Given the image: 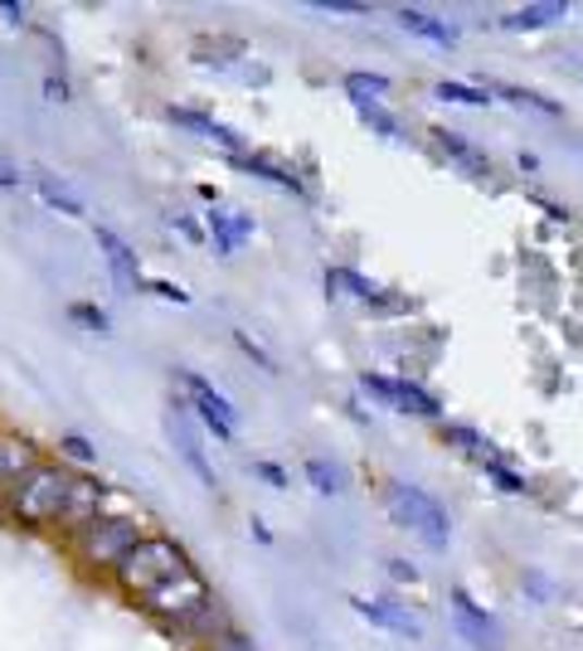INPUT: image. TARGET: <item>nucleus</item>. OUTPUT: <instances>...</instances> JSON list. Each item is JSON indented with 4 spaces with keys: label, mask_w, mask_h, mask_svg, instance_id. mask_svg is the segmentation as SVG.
Wrapping results in <instances>:
<instances>
[{
    "label": "nucleus",
    "mask_w": 583,
    "mask_h": 651,
    "mask_svg": "<svg viewBox=\"0 0 583 651\" xmlns=\"http://www.w3.org/2000/svg\"><path fill=\"white\" fill-rule=\"evenodd\" d=\"M59 447H64V457H73V462H92V457H98V447H92L88 438H78V433H69Z\"/></svg>",
    "instance_id": "c756f323"
},
{
    "label": "nucleus",
    "mask_w": 583,
    "mask_h": 651,
    "mask_svg": "<svg viewBox=\"0 0 583 651\" xmlns=\"http://www.w3.org/2000/svg\"><path fill=\"white\" fill-rule=\"evenodd\" d=\"M234 165L263 175L268 185H277V191H287V195H307V181L297 175V165L277 161V156H268V151H244V156H234Z\"/></svg>",
    "instance_id": "4468645a"
},
{
    "label": "nucleus",
    "mask_w": 583,
    "mask_h": 651,
    "mask_svg": "<svg viewBox=\"0 0 583 651\" xmlns=\"http://www.w3.org/2000/svg\"><path fill=\"white\" fill-rule=\"evenodd\" d=\"M165 118L175 122V127H185V132H195L200 142H214V146H224L228 156H244V136H238L234 127H224L219 118H210V112H195V108H165Z\"/></svg>",
    "instance_id": "1a4fd4ad"
},
{
    "label": "nucleus",
    "mask_w": 583,
    "mask_h": 651,
    "mask_svg": "<svg viewBox=\"0 0 583 651\" xmlns=\"http://www.w3.org/2000/svg\"><path fill=\"white\" fill-rule=\"evenodd\" d=\"M253 471H258V477H263V481H268V487H277V491H287V471H283V467H277V462H253Z\"/></svg>",
    "instance_id": "7c9ffc66"
},
{
    "label": "nucleus",
    "mask_w": 583,
    "mask_h": 651,
    "mask_svg": "<svg viewBox=\"0 0 583 651\" xmlns=\"http://www.w3.org/2000/svg\"><path fill=\"white\" fill-rule=\"evenodd\" d=\"M389 574H394V579H404V584L419 579V569H413V564H404V560H389Z\"/></svg>",
    "instance_id": "e433bc0d"
},
{
    "label": "nucleus",
    "mask_w": 583,
    "mask_h": 651,
    "mask_svg": "<svg viewBox=\"0 0 583 651\" xmlns=\"http://www.w3.org/2000/svg\"><path fill=\"white\" fill-rule=\"evenodd\" d=\"M384 506H389V516L404 525V530H413L423 544H433V550H443L447 540H452V520H447V511L437 506L423 487H409V481H384Z\"/></svg>",
    "instance_id": "20e7f679"
},
{
    "label": "nucleus",
    "mask_w": 583,
    "mask_h": 651,
    "mask_svg": "<svg viewBox=\"0 0 583 651\" xmlns=\"http://www.w3.org/2000/svg\"><path fill=\"white\" fill-rule=\"evenodd\" d=\"M433 142H437V151L447 156V161H457L462 171H472V175H492V161H486L482 151H476L472 142H467L462 132H447V127H437L433 132Z\"/></svg>",
    "instance_id": "a211bd4d"
},
{
    "label": "nucleus",
    "mask_w": 583,
    "mask_h": 651,
    "mask_svg": "<svg viewBox=\"0 0 583 651\" xmlns=\"http://www.w3.org/2000/svg\"><path fill=\"white\" fill-rule=\"evenodd\" d=\"M185 569H190V560H185L181 544L165 540V535H146L137 550L112 569V584H117V593H127L132 603H141V598H151L156 588L171 584L175 574H185Z\"/></svg>",
    "instance_id": "f03ea898"
},
{
    "label": "nucleus",
    "mask_w": 583,
    "mask_h": 651,
    "mask_svg": "<svg viewBox=\"0 0 583 651\" xmlns=\"http://www.w3.org/2000/svg\"><path fill=\"white\" fill-rule=\"evenodd\" d=\"M394 20H399V25L409 29V35L429 39V45H443V49H452V45H457V25H447V20L429 15V10H413V5H404Z\"/></svg>",
    "instance_id": "f3484780"
},
{
    "label": "nucleus",
    "mask_w": 583,
    "mask_h": 651,
    "mask_svg": "<svg viewBox=\"0 0 583 651\" xmlns=\"http://www.w3.org/2000/svg\"><path fill=\"white\" fill-rule=\"evenodd\" d=\"M234 345H238V351L248 355V360H258V370L277 374V360H273V355H268L263 345H258V341H253V335H248V331H234Z\"/></svg>",
    "instance_id": "bb28decb"
},
{
    "label": "nucleus",
    "mask_w": 583,
    "mask_h": 651,
    "mask_svg": "<svg viewBox=\"0 0 583 651\" xmlns=\"http://www.w3.org/2000/svg\"><path fill=\"white\" fill-rule=\"evenodd\" d=\"M146 292H151V297H161V302H175V307H190V292H185L181 282H165V278H151V282H146Z\"/></svg>",
    "instance_id": "c85d7f7f"
},
{
    "label": "nucleus",
    "mask_w": 583,
    "mask_h": 651,
    "mask_svg": "<svg viewBox=\"0 0 583 651\" xmlns=\"http://www.w3.org/2000/svg\"><path fill=\"white\" fill-rule=\"evenodd\" d=\"M165 224H171V229H181L185 238H200V224H190V219H185V214H165Z\"/></svg>",
    "instance_id": "c9c22d12"
},
{
    "label": "nucleus",
    "mask_w": 583,
    "mask_h": 651,
    "mask_svg": "<svg viewBox=\"0 0 583 651\" xmlns=\"http://www.w3.org/2000/svg\"><path fill=\"white\" fill-rule=\"evenodd\" d=\"M321 15H364V5H350V0H317Z\"/></svg>",
    "instance_id": "2f4dec72"
},
{
    "label": "nucleus",
    "mask_w": 583,
    "mask_h": 651,
    "mask_svg": "<svg viewBox=\"0 0 583 651\" xmlns=\"http://www.w3.org/2000/svg\"><path fill=\"white\" fill-rule=\"evenodd\" d=\"M45 93H49V102H69V83H64V78H54V73L45 78Z\"/></svg>",
    "instance_id": "72a5a7b5"
},
{
    "label": "nucleus",
    "mask_w": 583,
    "mask_h": 651,
    "mask_svg": "<svg viewBox=\"0 0 583 651\" xmlns=\"http://www.w3.org/2000/svg\"><path fill=\"white\" fill-rule=\"evenodd\" d=\"M181 384H185V394H190V408L200 414V423L210 428L214 438H224V443H234V433H238V408L228 404L224 394L214 390L210 380H200L195 370H181Z\"/></svg>",
    "instance_id": "39448f33"
},
{
    "label": "nucleus",
    "mask_w": 583,
    "mask_h": 651,
    "mask_svg": "<svg viewBox=\"0 0 583 651\" xmlns=\"http://www.w3.org/2000/svg\"><path fill=\"white\" fill-rule=\"evenodd\" d=\"M346 93L350 102H380L389 93V78L384 73H346Z\"/></svg>",
    "instance_id": "412c9836"
},
{
    "label": "nucleus",
    "mask_w": 583,
    "mask_h": 651,
    "mask_svg": "<svg viewBox=\"0 0 583 651\" xmlns=\"http://www.w3.org/2000/svg\"><path fill=\"white\" fill-rule=\"evenodd\" d=\"M433 98H443V102H462V108H486V88H472V83H452V78H443V83H433Z\"/></svg>",
    "instance_id": "4be33fe9"
},
{
    "label": "nucleus",
    "mask_w": 583,
    "mask_h": 651,
    "mask_svg": "<svg viewBox=\"0 0 583 651\" xmlns=\"http://www.w3.org/2000/svg\"><path fill=\"white\" fill-rule=\"evenodd\" d=\"M326 287L346 292V297H356V302H364V307H374V311H404L399 297H389L380 282H364L360 272H350V268H331L326 272Z\"/></svg>",
    "instance_id": "ddd939ff"
},
{
    "label": "nucleus",
    "mask_w": 583,
    "mask_h": 651,
    "mask_svg": "<svg viewBox=\"0 0 583 651\" xmlns=\"http://www.w3.org/2000/svg\"><path fill=\"white\" fill-rule=\"evenodd\" d=\"M69 317H73V321H83V326H88V331H98V335H108V331H112L108 311H102V307H92V302H73V307H69Z\"/></svg>",
    "instance_id": "393cba45"
},
{
    "label": "nucleus",
    "mask_w": 583,
    "mask_h": 651,
    "mask_svg": "<svg viewBox=\"0 0 583 651\" xmlns=\"http://www.w3.org/2000/svg\"><path fill=\"white\" fill-rule=\"evenodd\" d=\"M39 462H45V457H39V447L29 443V438L0 433V496H5L10 487H20V481H25Z\"/></svg>",
    "instance_id": "9d476101"
},
{
    "label": "nucleus",
    "mask_w": 583,
    "mask_h": 651,
    "mask_svg": "<svg viewBox=\"0 0 583 651\" xmlns=\"http://www.w3.org/2000/svg\"><path fill=\"white\" fill-rule=\"evenodd\" d=\"M360 390L364 394H374V398H384L389 408H399V414H423V418H437L443 408H437V398L429 390H419V384H409V380H384V374H370L364 370L360 374Z\"/></svg>",
    "instance_id": "0eeeda50"
},
{
    "label": "nucleus",
    "mask_w": 583,
    "mask_h": 651,
    "mask_svg": "<svg viewBox=\"0 0 583 651\" xmlns=\"http://www.w3.org/2000/svg\"><path fill=\"white\" fill-rule=\"evenodd\" d=\"M73 491V471L64 462H39L20 487L5 491V516L15 525H29V530H59Z\"/></svg>",
    "instance_id": "f257e3e1"
},
{
    "label": "nucleus",
    "mask_w": 583,
    "mask_h": 651,
    "mask_svg": "<svg viewBox=\"0 0 583 651\" xmlns=\"http://www.w3.org/2000/svg\"><path fill=\"white\" fill-rule=\"evenodd\" d=\"M356 112H360V122H364V127H374L380 136H389V142H399V136H404L399 118H394V112H384L380 102H356Z\"/></svg>",
    "instance_id": "5701e85b"
},
{
    "label": "nucleus",
    "mask_w": 583,
    "mask_h": 651,
    "mask_svg": "<svg viewBox=\"0 0 583 651\" xmlns=\"http://www.w3.org/2000/svg\"><path fill=\"white\" fill-rule=\"evenodd\" d=\"M29 181H35V191H39V199H45L49 209H59V214H69V219H83V214H88V209H83V199L73 195L64 181H54L49 171H35Z\"/></svg>",
    "instance_id": "6ab92c4d"
},
{
    "label": "nucleus",
    "mask_w": 583,
    "mask_h": 651,
    "mask_svg": "<svg viewBox=\"0 0 583 651\" xmlns=\"http://www.w3.org/2000/svg\"><path fill=\"white\" fill-rule=\"evenodd\" d=\"M253 540H258V544H273V530H268L263 520H253Z\"/></svg>",
    "instance_id": "58836bf2"
},
{
    "label": "nucleus",
    "mask_w": 583,
    "mask_h": 651,
    "mask_svg": "<svg viewBox=\"0 0 583 651\" xmlns=\"http://www.w3.org/2000/svg\"><path fill=\"white\" fill-rule=\"evenodd\" d=\"M350 607H356L360 617H370L374 627H389V632H404V637H419V617L409 613V607L399 603H384V598H350Z\"/></svg>",
    "instance_id": "2eb2a0df"
},
{
    "label": "nucleus",
    "mask_w": 583,
    "mask_h": 651,
    "mask_svg": "<svg viewBox=\"0 0 583 651\" xmlns=\"http://www.w3.org/2000/svg\"><path fill=\"white\" fill-rule=\"evenodd\" d=\"M307 481L321 491V496H340V471L331 467L326 457H307Z\"/></svg>",
    "instance_id": "b1692460"
},
{
    "label": "nucleus",
    "mask_w": 583,
    "mask_h": 651,
    "mask_svg": "<svg viewBox=\"0 0 583 651\" xmlns=\"http://www.w3.org/2000/svg\"><path fill=\"white\" fill-rule=\"evenodd\" d=\"M20 181H25V175H20L15 165H10L5 156H0V185H5V191H20Z\"/></svg>",
    "instance_id": "f704fd0d"
},
{
    "label": "nucleus",
    "mask_w": 583,
    "mask_h": 651,
    "mask_svg": "<svg viewBox=\"0 0 583 651\" xmlns=\"http://www.w3.org/2000/svg\"><path fill=\"white\" fill-rule=\"evenodd\" d=\"M501 98H510L516 108H535V112H545V118H559V102H549V98H539V93H520V88H496Z\"/></svg>",
    "instance_id": "a878e982"
},
{
    "label": "nucleus",
    "mask_w": 583,
    "mask_h": 651,
    "mask_svg": "<svg viewBox=\"0 0 583 651\" xmlns=\"http://www.w3.org/2000/svg\"><path fill=\"white\" fill-rule=\"evenodd\" d=\"M569 15V5L549 0V5H525V10H510L501 15V29H545V25H559Z\"/></svg>",
    "instance_id": "aec40b11"
},
{
    "label": "nucleus",
    "mask_w": 583,
    "mask_h": 651,
    "mask_svg": "<svg viewBox=\"0 0 583 651\" xmlns=\"http://www.w3.org/2000/svg\"><path fill=\"white\" fill-rule=\"evenodd\" d=\"M98 234V244H102V254H108V268H112V278H117V287H146V278H141V258L132 254V244L117 234V229H108V224H98L92 229Z\"/></svg>",
    "instance_id": "9b49d317"
},
{
    "label": "nucleus",
    "mask_w": 583,
    "mask_h": 651,
    "mask_svg": "<svg viewBox=\"0 0 583 651\" xmlns=\"http://www.w3.org/2000/svg\"><path fill=\"white\" fill-rule=\"evenodd\" d=\"M108 487L92 477H73V491H69V506H64V520H59V535H69V540H78L83 530H88L92 520L108 516Z\"/></svg>",
    "instance_id": "423d86ee"
},
{
    "label": "nucleus",
    "mask_w": 583,
    "mask_h": 651,
    "mask_svg": "<svg viewBox=\"0 0 583 651\" xmlns=\"http://www.w3.org/2000/svg\"><path fill=\"white\" fill-rule=\"evenodd\" d=\"M204 224H210L214 248H219L224 258H234V254H238V244H244V238L253 234V219H248L244 209H210V219H204Z\"/></svg>",
    "instance_id": "dca6fc26"
},
{
    "label": "nucleus",
    "mask_w": 583,
    "mask_h": 651,
    "mask_svg": "<svg viewBox=\"0 0 583 651\" xmlns=\"http://www.w3.org/2000/svg\"><path fill=\"white\" fill-rule=\"evenodd\" d=\"M165 428H171V443H175V453H181V462L195 471V477H200V487H204V491H214V487H219V477H214L210 457H204L200 438H195V428L185 423V404H171V418H165Z\"/></svg>",
    "instance_id": "6e6552de"
},
{
    "label": "nucleus",
    "mask_w": 583,
    "mask_h": 651,
    "mask_svg": "<svg viewBox=\"0 0 583 651\" xmlns=\"http://www.w3.org/2000/svg\"><path fill=\"white\" fill-rule=\"evenodd\" d=\"M210 651H253V642H248V637H238V632H219Z\"/></svg>",
    "instance_id": "473e14b6"
},
{
    "label": "nucleus",
    "mask_w": 583,
    "mask_h": 651,
    "mask_svg": "<svg viewBox=\"0 0 583 651\" xmlns=\"http://www.w3.org/2000/svg\"><path fill=\"white\" fill-rule=\"evenodd\" d=\"M0 15H10V25H25V5H15V0H0Z\"/></svg>",
    "instance_id": "4c0bfd02"
},
{
    "label": "nucleus",
    "mask_w": 583,
    "mask_h": 651,
    "mask_svg": "<svg viewBox=\"0 0 583 651\" xmlns=\"http://www.w3.org/2000/svg\"><path fill=\"white\" fill-rule=\"evenodd\" d=\"M146 540V530H141V520H132V516H102V520H92L88 530L73 540V554L83 560V569H92V574H108L112 579V569H117L122 560H127L132 550Z\"/></svg>",
    "instance_id": "7ed1b4c3"
},
{
    "label": "nucleus",
    "mask_w": 583,
    "mask_h": 651,
    "mask_svg": "<svg viewBox=\"0 0 583 651\" xmlns=\"http://www.w3.org/2000/svg\"><path fill=\"white\" fill-rule=\"evenodd\" d=\"M452 617H457L462 637H467V642H472L476 651H496V647H501V642H496V623L472 603V593H467V588H452Z\"/></svg>",
    "instance_id": "f8f14e48"
},
{
    "label": "nucleus",
    "mask_w": 583,
    "mask_h": 651,
    "mask_svg": "<svg viewBox=\"0 0 583 651\" xmlns=\"http://www.w3.org/2000/svg\"><path fill=\"white\" fill-rule=\"evenodd\" d=\"M486 477H492L501 491H510V496H520V491H530V487H525V477H516V471H510L506 462H486Z\"/></svg>",
    "instance_id": "cd10ccee"
}]
</instances>
